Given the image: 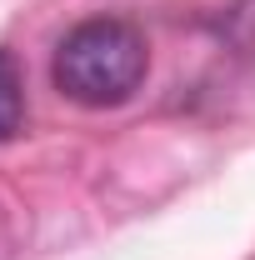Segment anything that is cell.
<instances>
[{
    "label": "cell",
    "instance_id": "obj_1",
    "mask_svg": "<svg viewBox=\"0 0 255 260\" xmlns=\"http://www.w3.org/2000/svg\"><path fill=\"white\" fill-rule=\"evenodd\" d=\"M145 70H150L145 35L120 15H95V20H80L75 30H65V40L55 45V60H50V80L65 100L110 110L140 90Z\"/></svg>",
    "mask_w": 255,
    "mask_h": 260
},
{
    "label": "cell",
    "instance_id": "obj_2",
    "mask_svg": "<svg viewBox=\"0 0 255 260\" xmlns=\"http://www.w3.org/2000/svg\"><path fill=\"white\" fill-rule=\"evenodd\" d=\"M25 120V85H20V65L10 50H0V140H10Z\"/></svg>",
    "mask_w": 255,
    "mask_h": 260
},
{
    "label": "cell",
    "instance_id": "obj_3",
    "mask_svg": "<svg viewBox=\"0 0 255 260\" xmlns=\"http://www.w3.org/2000/svg\"><path fill=\"white\" fill-rule=\"evenodd\" d=\"M225 35H230L240 50H255V0H235V5H230Z\"/></svg>",
    "mask_w": 255,
    "mask_h": 260
}]
</instances>
